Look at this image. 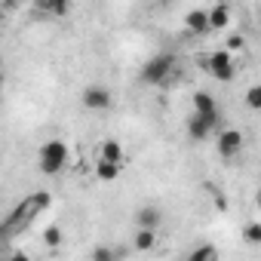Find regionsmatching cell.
Listing matches in <instances>:
<instances>
[{
	"label": "cell",
	"instance_id": "7402d4cb",
	"mask_svg": "<svg viewBox=\"0 0 261 261\" xmlns=\"http://www.w3.org/2000/svg\"><path fill=\"white\" fill-rule=\"evenodd\" d=\"M7 261H31V255H28V252H13Z\"/></svg>",
	"mask_w": 261,
	"mask_h": 261
},
{
	"label": "cell",
	"instance_id": "5bb4252c",
	"mask_svg": "<svg viewBox=\"0 0 261 261\" xmlns=\"http://www.w3.org/2000/svg\"><path fill=\"white\" fill-rule=\"evenodd\" d=\"M120 172H123L120 163H108V160H98V163H95V175H98L101 181H114V178H120Z\"/></svg>",
	"mask_w": 261,
	"mask_h": 261
},
{
	"label": "cell",
	"instance_id": "2e32d148",
	"mask_svg": "<svg viewBox=\"0 0 261 261\" xmlns=\"http://www.w3.org/2000/svg\"><path fill=\"white\" fill-rule=\"evenodd\" d=\"M40 10H46V13H53V16H68L71 13V4L68 0H40Z\"/></svg>",
	"mask_w": 261,
	"mask_h": 261
},
{
	"label": "cell",
	"instance_id": "30bf717a",
	"mask_svg": "<svg viewBox=\"0 0 261 261\" xmlns=\"http://www.w3.org/2000/svg\"><path fill=\"white\" fill-rule=\"evenodd\" d=\"M194 114H200V117L218 114V101L209 92H194Z\"/></svg>",
	"mask_w": 261,
	"mask_h": 261
},
{
	"label": "cell",
	"instance_id": "ffe728a7",
	"mask_svg": "<svg viewBox=\"0 0 261 261\" xmlns=\"http://www.w3.org/2000/svg\"><path fill=\"white\" fill-rule=\"evenodd\" d=\"M92 261H117V252L111 246H95L92 249Z\"/></svg>",
	"mask_w": 261,
	"mask_h": 261
},
{
	"label": "cell",
	"instance_id": "3957f363",
	"mask_svg": "<svg viewBox=\"0 0 261 261\" xmlns=\"http://www.w3.org/2000/svg\"><path fill=\"white\" fill-rule=\"evenodd\" d=\"M172 68H175V56H172V53H157L154 59L145 62L142 80L151 83V86H160V83H166V77L172 74Z\"/></svg>",
	"mask_w": 261,
	"mask_h": 261
},
{
	"label": "cell",
	"instance_id": "7c38bea8",
	"mask_svg": "<svg viewBox=\"0 0 261 261\" xmlns=\"http://www.w3.org/2000/svg\"><path fill=\"white\" fill-rule=\"evenodd\" d=\"M98 160H108V163H120V166H123V145L114 142V139H108V142L101 145V157H98Z\"/></svg>",
	"mask_w": 261,
	"mask_h": 261
},
{
	"label": "cell",
	"instance_id": "ba28073f",
	"mask_svg": "<svg viewBox=\"0 0 261 261\" xmlns=\"http://www.w3.org/2000/svg\"><path fill=\"white\" fill-rule=\"evenodd\" d=\"M160 221H163V212H160L157 206H142V209L136 212V224H139L142 230H157Z\"/></svg>",
	"mask_w": 261,
	"mask_h": 261
},
{
	"label": "cell",
	"instance_id": "d6986e66",
	"mask_svg": "<svg viewBox=\"0 0 261 261\" xmlns=\"http://www.w3.org/2000/svg\"><path fill=\"white\" fill-rule=\"evenodd\" d=\"M246 105H249L252 111H261V86H258V83L246 89Z\"/></svg>",
	"mask_w": 261,
	"mask_h": 261
},
{
	"label": "cell",
	"instance_id": "6da1fadb",
	"mask_svg": "<svg viewBox=\"0 0 261 261\" xmlns=\"http://www.w3.org/2000/svg\"><path fill=\"white\" fill-rule=\"evenodd\" d=\"M53 203V197H49V191H34V194H28L13 212H10V218H7V224H4V233H16V230H22V227H28V221H34L46 206Z\"/></svg>",
	"mask_w": 261,
	"mask_h": 261
},
{
	"label": "cell",
	"instance_id": "9c48e42d",
	"mask_svg": "<svg viewBox=\"0 0 261 261\" xmlns=\"http://www.w3.org/2000/svg\"><path fill=\"white\" fill-rule=\"evenodd\" d=\"M206 22H209V31H221L230 25V7L227 4H218L212 10H206Z\"/></svg>",
	"mask_w": 261,
	"mask_h": 261
},
{
	"label": "cell",
	"instance_id": "5b68a950",
	"mask_svg": "<svg viewBox=\"0 0 261 261\" xmlns=\"http://www.w3.org/2000/svg\"><path fill=\"white\" fill-rule=\"evenodd\" d=\"M243 145H246V139H243L240 129H221L218 139H215V148H218V154H221L224 160H233V157L243 151Z\"/></svg>",
	"mask_w": 261,
	"mask_h": 261
},
{
	"label": "cell",
	"instance_id": "cb8c5ba5",
	"mask_svg": "<svg viewBox=\"0 0 261 261\" xmlns=\"http://www.w3.org/2000/svg\"><path fill=\"white\" fill-rule=\"evenodd\" d=\"M0 16H4V7H0Z\"/></svg>",
	"mask_w": 261,
	"mask_h": 261
},
{
	"label": "cell",
	"instance_id": "52a82bcc",
	"mask_svg": "<svg viewBox=\"0 0 261 261\" xmlns=\"http://www.w3.org/2000/svg\"><path fill=\"white\" fill-rule=\"evenodd\" d=\"M83 105L89 111H105L111 108V89L108 86H86L83 89Z\"/></svg>",
	"mask_w": 261,
	"mask_h": 261
},
{
	"label": "cell",
	"instance_id": "9a60e30c",
	"mask_svg": "<svg viewBox=\"0 0 261 261\" xmlns=\"http://www.w3.org/2000/svg\"><path fill=\"white\" fill-rule=\"evenodd\" d=\"M188 261H221V255H218V249H215V246H209V243H206V246H197V249L191 252V258H188Z\"/></svg>",
	"mask_w": 261,
	"mask_h": 261
},
{
	"label": "cell",
	"instance_id": "277c9868",
	"mask_svg": "<svg viewBox=\"0 0 261 261\" xmlns=\"http://www.w3.org/2000/svg\"><path fill=\"white\" fill-rule=\"evenodd\" d=\"M203 65H206V71H209L215 80H221V83H230V80L237 77V62H233V56H230L227 49H215L212 56L203 59Z\"/></svg>",
	"mask_w": 261,
	"mask_h": 261
},
{
	"label": "cell",
	"instance_id": "44dd1931",
	"mask_svg": "<svg viewBox=\"0 0 261 261\" xmlns=\"http://www.w3.org/2000/svg\"><path fill=\"white\" fill-rule=\"evenodd\" d=\"M224 49H227V53H230V49H246V37H243V34H237V31H233V34H227Z\"/></svg>",
	"mask_w": 261,
	"mask_h": 261
},
{
	"label": "cell",
	"instance_id": "8fae6325",
	"mask_svg": "<svg viewBox=\"0 0 261 261\" xmlns=\"http://www.w3.org/2000/svg\"><path fill=\"white\" fill-rule=\"evenodd\" d=\"M185 25H188V31H191V34H206V31H209L206 10H191V13L185 16Z\"/></svg>",
	"mask_w": 261,
	"mask_h": 261
},
{
	"label": "cell",
	"instance_id": "4fadbf2b",
	"mask_svg": "<svg viewBox=\"0 0 261 261\" xmlns=\"http://www.w3.org/2000/svg\"><path fill=\"white\" fill-rule=\"evenodd\" d=\"M133 246L139 249V252H151L154 246H157V230H136V237H133Z\"/></svg>",
	"mask_w": 261,
	"mask_h": 261
},
{
	"label": "cell",
	"instance_id": "e0dca14e",
	"mask_svg": "<svg viewBox=\"0 0 261 261\" xmlns=\"http://www.w3.org/2000/svg\"><path fill=\"white\" fill-rule=\"evenodd\" d=\"M243 240H246L249 246H258V243H261V224H258V221H249L246 230H243Z\"/></svg>",
	"mask_w": 261,
	"mask_h": 261
},
{
	"label": "cell",
	"instance_id": "8992f818",
	"mask_svg": "<svg viewBox=\"0 0 261 261\" xmlns=\"http://www.w3.org/2000/svg\"><path fill=\"white\" fill-rule=\"evenodd\" d=\"M218 129V114H209V117H200V114H191L188 117V136L194 142H203L209 139L212 133Z\"/></svg>",
	"mask_w": 261,
	"mask_h": 261
},
{
	"label": "cell",
	"instance_id": "ac0fdd59",
	"mask_svg": "<svg viewBox=\"0 0 261 261\" xmlns=\"http://www.w3.org/2000/svg\"><path fill=\"white\" fill-rule=\"evenodd\" d=\"M43 243H46L49 249H56V246H62V227H56V224H49V227L43 230Z\"/></svg>",
	"mask_w": 261,
	"mask_h": 261
},
{
	"label": "cell",
	"instance_id": "7a4b0ae2",
	"mask_svg": "<svg viewBox=\"0 0 261 261\" xmlns=\"http://www.w3.org/2000/svg\"><path fill=\"white\" fill-rule=\"evenodd\" d=\"M68 163V145L62 139H49L40 148V172L43 175H59Z\"/></svg>",
	"mask_w": 261,
	"mask_h": 261
},
{
	"label": "cell",
	"instance_id": "603a6c76",
	"mask_svg": "<svg viewBox=\"0 0 261 261\" xmlns=\"http://www.w3.org/2000/svg\"><path fill=\"white\" fill-rule=\"evenodd\" d=\"M0 86H4V74H0Z\"/></svg>",
	"mask_w": 261,
	"mask_h": 261
}]
</instances>
